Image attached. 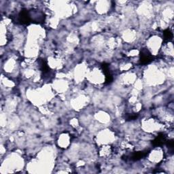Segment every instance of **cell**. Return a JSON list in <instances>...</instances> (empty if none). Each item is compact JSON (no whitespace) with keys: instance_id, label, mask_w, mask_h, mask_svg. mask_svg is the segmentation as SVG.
Returning a JSON list of instances; mask_svg holds the SVG:
<instances>
[{"instance_id":"obj_1","label":"cell","mask_w":174,"mask_h":174,"mask_svg":"<svg viewBox=\"0 0 174 174\" xmlns=\"http://www.w3.org/2000/svg\"><path fill=\"white\" fill-rule=\"evenodd\" d=\"M162 151L160 149L158 150H154L153 152H151L149 156V160L151 162L153 163H157L159 162V161L162 159Z\"/></svg>"},{"instance_id":"obj_2","label":"cell","mask_w":174,"mask_h":174,"mask_svg":"<svg viewBox=\"0 0 174 174\" xmlns=\"http://www.w3.org/2000/svg\"><path fill=\"white\" fill-rule=\"evenodd\" d=\"M63 137H61V139L59 138V146L61 145V148H66L65 146H67V145L69 144V138L68 137V135H63Z\"/></svg>"}]
</instances>
